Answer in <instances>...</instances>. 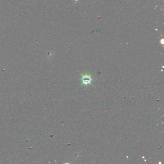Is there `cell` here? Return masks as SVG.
Wrapping results in <instances>:
<instances>
[{
  "label": "cell",
  "instance_id": "1",
  "mask_svg": "<svg viewBox=\"0 0 164 164\" xmlns=\"http://www.w3.org/2000/svg\"><path fill=\"white\" fill-rule=\"evenodd\" d=\"M79 73L81 74V84L80 85V86H85L88 85H92L91 84V82L92 81L94 80V78L90 74H86L85 75H83L81 73H80L79 72Z\"/></svg>",
  "mask_w": 164,
  "mask_h": 164
}]
</instances>
